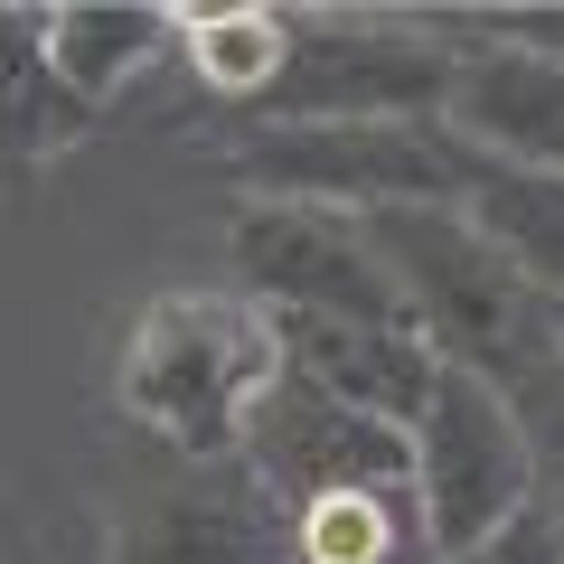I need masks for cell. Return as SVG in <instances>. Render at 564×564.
<instances>
[{"mask_svg": "<svg viewBox=\"0 0 564 564\" xmlns=\"http://www.w3.org/2000/svg\"><path fill=\"white\" fill-rule=\"evenodd\" d=\"M95 122L104 113H85L47 66V10L0 0V198H29L76 141H95Z\"/></svg>", "mask_w": 564, "mask_h": 564, "instance_id": "obj_11", "label": "cell"}, {"mask_svg": "<svg viewBox=\"0 0 564 564\" xmlns=\"http://www.w3.org/2000/svg\"><path fill=\"white\" fill-rule=\"evenodd\" d=\"M443 564H564V527L545 518V508H518L499 536L462 545V555H443Z\"/></svg>", "mask_w": 564, "mask_h": 564, "instance_id": "obj_18", "label": "cell"}, {"mask_svg": "<svg viewBox=\"0 0 564 564\" xmlns=\"http://www.w3.org/2000/svg\"><path fill=\"white\" fill-rule=\"evenodd\" d=\"M104 564H292V518L245 462H207L122 499L104 527Z\"/></svg>", "mask_w": 564, "mask_h": 564, "instance_id": "obj_8", "label": "cell"}, {"mask_svg": "<svg viewBox=\"0 0 564 564\" xmlns=\"http://www.w3.org/2000/svg\"><path fill=\"white\" fill-rule=\"evenodd\" d=\"M170 57H180V0H57L47 10V66L85 113H113Z\"/></svg>", "mask_w": 564, "mask_h": 564, "instance_id": "obj_12", "label": "cell"}, {"mask_svg": "<svg viewBox=\"0 0 564 564\" xmlns=\"http://www.w3.org/2000/svg\"><path fill=\"white\" fill-rule=\"evenodd\" d=\"M499 395H508V414H518V433H527V489H536V508L564 527V358H555V339L527 348L499 377Z\"/></svg>", "mask_w": 564, "mask_h": 564, "instance_id": "obj_16", "label": "cell"}, {"mask_svg": "<svg viewBox=\"0 0 564 564\" xmlns=\"http://www.w3.org/2000/svg\"><path fill=\"white\" fill-rule=\"evenodd\" d=\"M452 39V29H443ZM443 122L499 170H564V66L527 57V47H489L462 39V66H452Z\"/></svg>", "mask_w": 564, "mask_h": 564, "instance_id": "obj_9", "label": "cell"}, {"mask_svg": "<svg viewBox=\"0 0 564 564\" xmlns=\"http://www.w3.org/2000/svg\"><path fill=\"white\" fill-rule=\"evenodd\" d=\"M226 292L273 321H367V329H414L386 282L377 245L358 236V217L329 207H292V198H236L226 207Z\"/></svg>", "mask_w": 564, "mask_h": 564, "instance_id": "obj_5", "label": "cell"}, {"mask_svg": "<svg viewBox=\"0 0 564 564\" xmlns=\"http://www.w3.org/2000/svg\"><path fill=\"white\" fill-rule=\"evenodd\" d=\"M282 39H292V10H263V0H217V10H180V66L198 76L207 104L226 113H254L282 76Z\"/></svg>", "mask_w": 564, "mask_h": 564, "instance_id": "obj_14", "label": "cell"}, {"mask_svg": "<svg viewBox=\"0 0 564 564\" xmlns=\"http://www.w3.org/2000/svg\"><path fill=\"white\" fill-rule=\"evenodd\" d=\"M207 170L236 198L377 217V207H462L489 161L452 122H236Z\"/></svg>", "mask_w": 564, "mask_h": 564, "instance_id": "obj_2", "label": "cell"}, {"mask_svg": "<svg viewBox=\"0 0 564 564\" xmlns=\"http://www.w3.org/2000/svg\"><path fill=\"white\" fill-rule=\"evenodd\" d=\"M358 236L377 245V263H386V282H395L414 339H433L443 367L508 377V367L545 339V302L508 273V254L462 217V207H377V217H358Z\"/></svg>", "mask_w": 564, "mask_h": 564, "instance_id": "obj_3", "label": "cell"}, {"mask_svg": "<svg viewBox=\"0 0 564 564\" xmlns=\"http://www.w3.org/2000/svg\"><path fill=\"white\" fill-rule=\"evenodd\" d=\"M282 377L273 321L236 292H161L141 302L113 348V414L180 470L236 462L263 386Z\"/></svg>", "mask_w": 564, "mask_h": 564, "instance_id": "obj_1", "label": "cell"}, {"mask_svg": "<svg viewBox=\"0 0 564 564\" xmlns=\"http://www.w3.org/2000/svg\"><path fill=\"white\" fill-rule=\"evenodd\" d=\"M236 462L263 480V499H273L282 518L311 508V499H329V489H414V443H404L395 423L321 395V386L292 377V367L263 386Z\"/></svg>", "mask_w": 564, "mask_h": 564, "instance_id": "obj_7", "label": "cell"}, {"mask_svg": "<svg viewBox=\"0 0 564 564\" xmlns=\"http://www.w3.org/2000/svg\"><path fill=\"white\" fill-rule=\"evenodd\" d=\"M404 443H414V508H423V536H433V564L499 536L518 508H536V489H527V433L508 414L499 377H480V367H443L433 404L414 414Z\"/></svg>", "mask_w": 564, "mask_h": 564, "instance_id": "obj_6", "label": "cell"}, {"mask_svg": "<svg viewBox=\"0 0 564 564\" xmlns=\"http://www.w3.org/2000/svg\"><path fill=\"white\" fill-rule=\"evenodd\" d=\"M462 217L508 254V273L536 292L545 311H564V170H499L489 161L470 180Z\"/></svg>", "mask_w": 564, "mask_h": 564, "instance_id": "obj_13", "label": "cell"}, {"mask_svg": "<svg viewBox=\"0 0 564 564\" xmlns=\"http://www.w3.org/2000/svg\"><path fill=\"white\" fill-rule=\"evenodd\" d=\"M273 348H282L292 377H311L321 395L358 404V414L395 423V433H414V414L433 404V377H443L433 339H414V329H367V321H273Z\"/></svg>", "mask_w": 564, "mask_h": 564, "instance_id": "obj_10", "label": "cell"}, {"mask_svg": "<svg viewBox=\"0 0 564 564\" xmlns=\"http://www.w3.org/2000/svg\"><path fill=\"white\" fill-rule=\"evenodd\" d=\"M292 564H433L414 489H329L292 508Z\"/></svg>", "mask_w": 564, "mask_h": 564, "instance_id": "obj_15", "label": "cell"}, {"mask_svg": "<svg viewBox=\"0 0 564 564\" xmlns=\"http://www.w3.org/2000/svg\"><path fill=\"white\" fill-rule=\"evenodd\" d=\"M462 39L395 10H292L282 76L245 122H443Z\"/></svg>", "mask_w": 564, "mask_h": 564, "instance_id": "obj_4", "label": "cell"}, {"mask_svg": "<svg viewBox=\"0 0 564 564\" xmlns=\"http://www.w3.org/2000/svg\"><path fill=\"white\" fill-rule=\"evenodd\" d=\"M452 39H489V47H527V57L564 66V0H518V10H423Z\"/></svg>", "mask_w": 564, "mask_h": 564, "instance_id": "obj_17", "label": "cell"}, {"mask_svg": "<svg viewBox=\"0 0 564 564\" xmlns=\"http://www.w3.org/2000/svg\"><path fill=\"white\" fill-rule=\"evenodd\" d=\"M545 339H555V358H564V311H545Z\"/></svg>", "mask_w": 564, "mask_h": 564, "instance_id": "obj_19", "label": "cell"}]
</instances>
